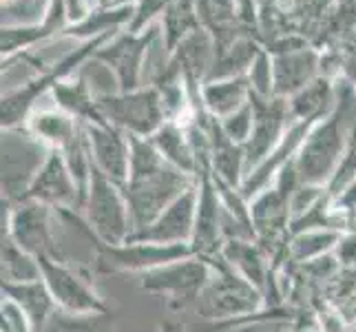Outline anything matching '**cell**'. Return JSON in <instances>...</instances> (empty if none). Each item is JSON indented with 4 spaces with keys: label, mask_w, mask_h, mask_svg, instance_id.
<instances>
[{
    "label": "cell",
    "mask_w": 356,
    "mask_h": 332,
    "mask_svg": "<svg viewBox=\"0 0 356 332\" xmlns=\"http://www.w3.org/2000/svg\"><path fill=\"white\" fill-rule=\"evenodd\" d=\"M211 264L213 277L193 306L200 317L208 322H217V319L232 322L239 317H250L261 308L264 292L241 277L222 255L213 257Z\"/></svg>",
    "instance_id": "1"
},
{
    "label": "cell",
    "mask_w": 356,
    "mask_h": 332,
    "mask_svg": "<svg viewBox=\"0 0 356 332\" xmlns=\"http://www.w3.org/2000/svg\"><path fill=\"white\" fill-rule=\"evenodd\" d=\"M188 189H193L188 175L170 164H162L146 175L129 177V182L122 187V193H124L129 204L133 232H140L146 226H151Z\"/></svg>",
    "instance_id": "2"
},
{
    "label": "cell",
    "mask_w": 356,
    "mask_h": 332,
    "mask_svg": "<svg viewBox=\"0 0 356 332\" xmlns=\"http://www.w3.org/2000/svg\"><path fill=\"white\" fill-rule=\"evenodd\" d=\"M82 208L87 215V226L97 242L120 246L131 237V215L122 187H118L95 166L91 168V184Z\"/></svg>",
    "instance_id": "3"
},
{
    "label": "cell",
    "mask_w": 356,
    "mask_h": 332,
    "mask_svg": "<svg viewBox=\"0 0 356 332\" xmlns=\"http://www.w3.org/2000/svg\"><path fill=\"white\" fill-rule=\"evenodd\" d=\"M213 277L211 260L200 255H191L186 260L153 268L142 273L140 288L151 294H166L173 308H188L195 306L202 290Z\"/></svg>",
    "instance_id": "4"
},
{
    "label": "cell",
    "mask_w": 356,
    "mask_h": 332,
    "mask_svg": "<svg viewBox=\"0 0 356 332\" xmlns=\"http://www.w3.org/2000/svg\"><path fill=\"white\" fill-rule=\"evenodd\" d=\"M54 211L56 208L31 200H22L18 204L3 200V237H11L33 257H54L65 262L51 230Z\"/></svg>",
    "instance_id": "5"
},
{
    "label": "cell",
    "mask_w": 356,
    "mask_h": 332,
    "mask_svg": "<svg viewBox=\"0 0 356 332\" xmlns=\"http://www.w3.org/2000/svg\"><path fill=\"white\" fill-rule=\"evenodd\" d=\"M97 251V268L102 273H149L153 268L173 264L195 255L191 244H151V242H124L108 246L93 237Z\"/></svg>",
    "instance_id": "6"
},
{
    "label": "cell",
    "mask_w": 356,
    "mask_h": 332,
    "mask_svg": "<svg viewBox=\"0 0 356 332\" xmlns=\"http://www.w3.org/2000/svg\"><path fill=\"white\" fill-rule=\"evenodd\" d=\"M38 262L42 270V281L47 284L60 310L71 313V315L111 313L108 306L100 299V294H97L78 273H73L63 260L38 257Z\"/></svg>",
    "instance_id": "7"
},
{
    "label": "cell",
    "mask_w": 356,
    "mask_h": 332,
    "mask_svg": "<svg viewBox=\"0 0 356 332\" xmlns=\"http://www.w3.org/2000/svg\"><path fill=\"white\" fill-rule=\"evenodd\" d=\"M341 155V133L337 125H325L310 135L297 162V173L301 184L327 187L339 168Z\"/></svg>",
    "instance_id": "8"
},
{
    "label": "cell",
    "mask_w": 356,
    "mask_h": 332,
    "mask_svg": "<svg viewBox=\"0 0 356 332\" xmlns=\"http://www.w3.org/2000/svg\"><path fill=\"white\" fill-rule=\"evenodd\" d=\"M197 215V189H188L170 204L151 226L133 232L127 242H151V244H191Z\"/></svg>",
    "instance_id": "9"
},
{
    "label": "cell",
    "mask_w": 356,
    "mask_h": 332,
    "mask_svg": "<svg viewBox=\"0 0 356 332\" xmlns=\"http://www.w3.org/2000/svg\"><path fill=\"white\" fill-rule=\"evenodd\" d=\"M224 244V204L217 187L204 175L197 189V215H195V232L191 246L195 255L213 260L222 253Z\"/></svg>",
    "instance_id": "10"
},
{
    "label": "cell",
    "mask_w": 356,
    "mask_h": 332,
    "mask_svg": "<svg viewBox=\"0 0 356 332\" xmlns=\"http://www.w3.org/2000/svg\"><path fill=\"white\" fill-rule=\"evenodd\" d=\"M24 200L44 204L49 208H56V211H60V208H69V211L82 208L78 184L73 180L67 162L58 155H51L42 164L40 173L31 182Z\"/></svg>",
    "instance_id": "11"
},
{
    "label": "cell",
    "mask_w": 356,
    "mask_h": 332,
    "mask_svg": "<svg viewBox=\"0 0 356 332\" xmlns=\"http://www.w3.org/2000/svg\"><path fill=\"white\" fill-rule=\"evenodd\" d=\"M224 260L245 277L252 286L259 288L266 294V286L270 284V270L266 266V255L261 244L257 239H228L222 253Z\"/></svg>",
    "instance_id": "12"
},
{
    "label": "cell",
    "mask_w": 356,
    "mask_h": 332,
    "mask_svg": "<svg viewBox=\"0 0 356 332\" xmlns=\"http://www.w3.org/2000/svg\"><path fill=\"white\" fill-rule=\"evenodd\" d=\"M3 297L11 299L16 306H20L22 313L29 317L35 332H42L49 317H51L58 306L49 292L42 279L27 281V284H3Z\"/></svg>",
    "instance_id": "13"
},
{
    "label": "cell",
    "mask_w": 356,
    "mask_h": 332,
    "mask_svg": "<svg viewBox=\"0 0 356 332\" xmlns=\"http://www.w3.org/2000/svg\"><path fill=\"white\" fill-rule=\"evenodd\" d=\"M93 149L97 157V171L115 182L118 187H124L129 182V171H131V153L127 146L122 144L113 133L108 131H95L93 133Z\"/></svg>",
    "instance_id": "14"
},
{
    "label": "cell",
    "mask_w": 356,
    "mask_h": 332,
    "mask_svg": "<svg viewBox=\"0 0 356 332\" xmlns=\"http://www.w3.org/2000/svg\"><path fill=\"white\" fill-rule=\"evenodd\" d=\"M343 237L341 230L334 228H314V230H305L299 235H292L286 242V248L294 262H303L308 264L312 260H318L327 253H334L337 246Z\"/></svg>",
    "instance_id": "15"
},
{
    "label": "cell",
    "mask_w": 356,
    "mask_h": 332,
    "mask_svg": "<svg viewBox=\"0 0 356 332\" xmlns=\"http://www.w3.org/2000/svg\"><path fill=\"white\" fill-rule=\"evenodd\" d=\"M0 260H3V284H27L42 279L38 257L22 251L11 237H3Z\"/></svg>",
    "instance_id": "16"
},
{
    "label": "cell",
    "mask_w": 356,
    "mask_h": 332,
    "mask_svg": "<svg viewBox=\"0 0 356 332\" xmlns=\"http://www.w3.org/2000/svg\"><path fill=\"white\" fill-rule=\"evenodd\" d=\"M113 313L71 315L58 308L42 332H113Z\"/></svg>",
    "instance_id": "17"
},
{
    "label": "cell",
    "mask_w": 356,
    "mask_h": 332,
    "mask_svg": "<svg viewBox=\"0 0 356 332\" xmlns=\"http://www.w3.org/2000/svg\"><path fill=\"white\" fill-rule=\"evenodd\" d=\"M0 332H35V328L20 306L3 297L0 301Z\"/></svg>",
    "instance_id": "18"
},
{
    "label": "cell",
    "mask_w": 356,
    "mask_h": 332,
    "mask_svg": "<svg viewBox=\"0 0 356 332\" xmlns=\"http://www.w3.org/2000/svg\"><path fill=\"white\" fill-rule=\"evenodd\" d=\"M334 206L339 208V211L348 213L354 219V226H356V180L334 200Z\"/></svg>",
    "instance_id": "19"
},
{
    "label": "cell",
    "mask_w": 356,
    "mask_h": 332,
    "mask_svg": "<svg viewBox=\"0 0 356 332\" xmlns=\"http://www.w3.org/2000/svg\"><path fill=\"white\" fill-rule=\"evenodd\" d=\"M162 330L164 332H184V326L181 324H164Z\"/></svg>",
    "instance_id": "20"
}]
</instances>
